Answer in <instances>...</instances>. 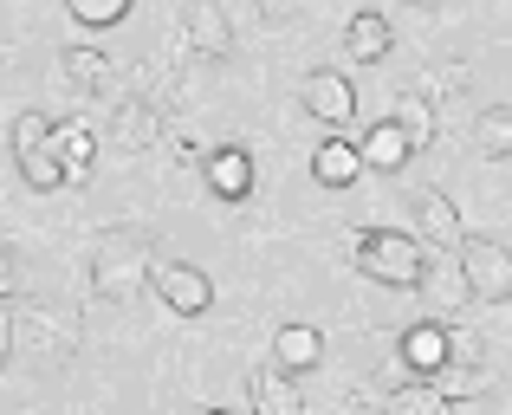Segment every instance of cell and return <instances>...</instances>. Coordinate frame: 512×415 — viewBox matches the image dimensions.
<instances>
[{"label": "cell", "instance_id": "4", "mask_svg": "<svg viewBox=\"0 0 512 415\" xmlns=\"http://www.w3.org/2000/svg\"><path fill=\"white\" fill-rule=\"evenodd\" d=\"M150 292L169 305L175 318H201L214 305V279L201 273V266H188V260H163V266H156V279H150Z\"/></svg>", "mask_w": 512, "mask_h": 415}, {"label": "cell", "instance_id": "25", "mask_svg": "<svg viewBox=\"0 0 512 415\" xmlns=\"http://www.w3.org/2000/svg\"><path fill=\"white\" fill-rule=\"evenodd\" d=\"M13 286H20V266H13V253L0 247V299H13Z\"/></svg>", "mask_w": 512, "mask_h": 415}, {"label": "cell", "instance_id": "27", "mask_svg": "<svg viewBox=\"0 0 512 415\" xmlns=\"http://www.w3.org/2000/svg\"><path fill=\"white\" fill-rule=\"evenodd\" d=\"M201 415H234V409H201Z\"/></svg>", "mask_w": 512, "mask_h": 415}, {"label": "cell", "instance_id": "16", "mask_svg": "<svg viewBox=\"0 0 512 415\" xmlns=\"http://www.w3.org/2000/svg\"><path fill=\"white\" fill-rule=\"evenodd\" d=\"M59 72L72 78L78 91H91V98H111V85H117V78H111V59H104L98 46H65L59 52Z\"/></svg>", "mask_w": 512, "mask_h": 415}, {"label": "cell", "instance_id": "22", "mask_svg": "<svg viewBox=\"0 0 512 415\" xmlns=\"http://www.w3.org/2000/svg\"><path fill=\"white\" fill-rule=\"evenodd\" d=\"M52 130H59V124H52L46 111H20V117H13V156H26V150H39V143H52Z\"/></svg>", "mask_w": 512, "mask_h": 415}, {"label": "cell", "instance_id": "14", "mask_svg": "<svg viewBox=\"0 0 512 415\" xmlns=\"http://www.w3.org/2000/svg\"><path fill=\"white\" fill-rule=\"evenodd\" d=\"M357 150H363V169H376V176H396V169L415 156V143H409V137H402V130L383 117V124H370V130H363V143H357Z\"/></svg>", "mask_w": 512, "mask_h": 415}, {"label": "cell", "instance_id": "21", "mask_svg": "<svg viewBox=\"0 0 512 415\" xmlns=\"http://www.w3.org/2000/svg\"><path fill=\"white\" fill-rule=\"evenodd\" d=\"M20 163V182L33 195H59L65 189V163H59V143H39V150H26V156H13Z\"/></svg>", "mask_w": 512, "mask_h": 415}, {"label": "cell", "instance_id": "12", "mask_svg": "<svg viewBox=\"0 0 512 415\" xmlns=\"http://www.w3.org/2000/svg\"><path fill=\"white\" fill-rule=\"evenodd\" d=\"M312 176H318V189H350L363 176V150L350 137H325L312 150Z\"/></svg>", "mask_w": 512, "mask_h": 415}, {"label": "cell", "instance_id": "9", "mask_svg": "<svg viewBox=\"0 0 512 415\" xmlns=\"http://www.w3.org/2000/svg\"><path fill=\"white\" fill-rule=\"evenodd\" d=\"M182 33H188V52H201V59H227L234 52V26H227V13L214 0H188Z\"/></svg>", "mask_w": 512, "mask_h": 415}, {"label": "cell", "instance_id": "28", "mask_svg": "<svg viewBox=\"0 0 512 415\" xmlns=\"http://www.w3.org/2000/svg\"><path fill=\"white\" fill-rule=\"evenodd\" d=\"M461 415H474V409H461Z\"/></svg>", "mask_w": 512, "mask_h": 415}, {"label": "cell", "instance_id": "23", "mask_svg": "<svg viewBox=\"0 0 512 415\" xmlns=\"http://www.w3.org/2000/svg\"><path fill=\"white\" fill-rule=\"evenodd\" d=\"M65 7H72L78 26H117L130 13V0H65Z\"/></svg>", "mask_w": 512, "mask_h": 415}, {"label": "cell", "instance_id": "5", "mask_svg": "<svg viewBox=\"0 0 512 415\" xmlns=\"http://www.w3.org/2000/svg\"><path fill=\"white\" fill-rule=\"evenodd\" d=\"M396 357L409 364V377L435 383L441 370L454 364V331H448V325H435V318H428V325H409V331L396 338Z\"/></svg>", "mask_w": 512, "mask_h": 415}, {"label": "cell", "instance_id": "11", "mask_svg": "<svg viewBox=\"0 0 512 415\" xmlns=\"http://www.w3.org/2000/svg\"><path fill=\"white\" fill-rule=\"evenodd\" d=\"M163 137V111H156L150 98H124L111 117V150H150V143Z\"/></svg>", "mask_w": 512, "mask_h": 415}, {"label": "cell", "instance_id": "3", "mask_svg": "<svg viewBox=\"0 0 512 415\" xmlns=\"http://www.w3.org/2000/svg\"><path fill=\"white\" fill-rule=\"evenodd\" d=\"M461 279H467V292H474V299L506 305V299H512V253H506L493 234L461 240Z\"/></svg>", "mask_w": 512, "mask_h": 415}, {"label": "cell", "instance_id": "26", "mask_svg": "<svg viewBox=\"0 0 512 415\" xmlns=\"http://www.w3.org/2000/svg\"><path fill=\"white\" fill-rule=\"evenodd\" d=\"M409 7H422V13H435V7H441V0H409Z\"/></svg>", "mask_w": 512, "mask_h": 415}, {"label": "cell", "instance_id": "7", "mask_svg": "<svg viewBox=\"0 0 512 415\" xmlns=\"http://www.w3.org/2000/svg\"><path fill=\"white\" fill-rule=\"evenodd\" d=\"M409 214H415V227H422V247H461V240H467L461 208L448 202V189H415Z\"/></svg>", "mask_w": 512, "mask_h": 415}, {"label": "cell", "instance_id": "13", "mask_svg": "<svg viewBox=\"0 0 512 415\" xmlns=\"http://www.w3.org/2000/svg\"><path fill=\"white\" fill-rule=\"evenodd\" d=\"M247 396H253V415H305L299 383H292L286 370H273V364L247 377Z\"/></svg>", "mask_w": 512, "mask_h": 415}, {"label": "cell", "instance_id": "1", "mask_svg": "<svg viewBox=\"0 0 512 415\" xmlns=\"http://www.w3.org/2000/svg\"><path fill=\"white\" fill-rule=\"evenodd\" d=\"M156 279V247L143 227H111V234L91 247V292L111 305H130L143 286Z\"/></svg>", "mask_w": 512, "mask_h": 415}, {"label": "cell", "instance_id": "20", "mask_svg": "<svg viewBox=\"0 0 512 415\" xmlns=\"http://www.w3.org/2000/svg\"><path fill=\"white\" fill-rule=\"evenodd\" d=\"M474 150L487 156V163H506L512 156V104H487V111L474 117Z\"/></svg>", "mask_w": 512, "mask_h": 415}, {"label": "cell", "instance_id": "19", "mask_svg": "<svg viewBox=\"0 0 512 415\" xmlns=\"http://www.w3.org/2000/svg\"><path fill=\"white\" fill-rule=\"evenodd\" d=\"M52 143H59L65 182H85L91 169H98V137H91V124H59V130H52Z\"/></svg>", "mask_w": 512, "mask_h": 415}, {"label": "cell", "instance_id": "17", "mask_svg": "<svg viewBox=\"0 0 512 415\" xmlns=\"http://www.w3.org/2000/svg\"><path fill=\"white\" fill-rule=\"evenodd\" d=\"M389 46H396V33H389L383 13H357V20L344 26V52H350L357 65H383Z\"/></svg>", "mask_w": 512, "mask_h": 415}, {"label": "cell", "instance_id": "8", "mask_svg": "<svg viewBox=\"0 0 512 415\" xmlns=\"http://www.w3.org/2000/svg\"><path fill=\"white\" fill-rule=\"evenodd\" d=\"M201 176H208L214 202H247L253 195V156L240 150V143H221V150L201 156Z\"/></svg>", "mask_w": 512, "mask_h": 415}, {"label": "cell", "instance_id": "2", "mask_svg": "<svg viewBox=\"0 0 512 415\" xmlns=\"http://www.w3.org/2000/svg\"><path fill=\"white\" fill-rule=\"evenodd\" d=\"M350 253H357V273H370L376 286H428V247L415 234H396V227H363L357 240H350Z\"/></svg>", "mask_w": 512, "mask_h": 415}, {"label": "cell", "instance_id": "24", "mask_svg": "<svg viewBox=\"0 0 512 415\" xmlns=\"http://www.w3.org/2000/svg\"><path fill=\"white\" fill-rule=\"evenodd\" d=\"M7 357H13V305L0 299V370H7Z\"/></svg>", "mask_w": 512, "mask_h": 415}, {"label": "cell", "instance_id": "6", "mask_svg": "<svg viewBox=\"0 0 512 415\" xmlns=\"http://www.w3.org/2000/svg\"><path fill=\"white\" fill-rule=\"evenodd\" d=\"M299 104L318 124H350V117H357V91H350V78L331 72V65H318V72L299 78Z\"/></svg>", "mask_w": 512, "mask_h": 415}, {"label": "cell", "instance_id": "15", "mask_svg": "<svg viewBox=\"0 0 512 415\" xmlns=\"http://www.w3.org/2000/svg\"><path fill=\"white\" fill-rule=\"evenodd\" d=\"M389 124L402 130V137L415 143V150H428V143H435V98H428L422 85H409V91H396V111H389Z\"/></svg>", "mask_w": 512, "mask_h": 415}, {"label": "cell", "instance_id": "10", "mask_svg": "<svg viewBox=\"0 0 512 415\" xmlns=\"http://www.w3.org/2000/svg\"><path fill=\"white\" fill-rule=\"evenodd\" d=\"M318 357H325V331L318 325H279L273 331V370H286V377H299V370H318Z\"/></svg>", "mask_w": 512, "mask_h": 415}, {"label": "cell", "instance_id": "18", "mask_svg": "<svg viewBox=\"0 0 512 415\" xmlns=\"http://www.w3.org/2000/svg\"><path fill=\"white\" fill-rule=\"evenodd\" d=\"M389 415H461V403H454L441 383H422L409 377L402 390H389Z\"/></svg>", "mask_w": 512, "mask_h": 415}]
</instances>
